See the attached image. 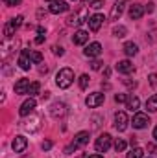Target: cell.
<instances>
[{"instance_id": "1", "label": "cell", "mask_w": 157, "mask_h": 158, "mask_svg": "<svg viewBox=\"0 0 157 158\" xmlns=\"http://www.w3.org/2000/svg\"><path fill=\"white\" fill-rule=\"evenodd\" d=\"M74 83V72L70 68H61L56 76V85L59 88H69Z\"/></svg>"}, {"instance_id": "2", "label": "cell", "mask_w": 157, "mask_h": 158, "mask_svg": "<svg viewBox=\"0 0 157 158\" xmlns=\"http://www.w3.org/2000/svg\"><path fill=\"white\" fill-rule=\"evenodd\" d=\"M87 142H89V132H87V131H81V132H78V134L74 136V142H72V143L65 149V153H67V155H72L76 149L83 147Z\"/></svg>"}, {"instance_id": "3", "label": "cell", "mask_w": 157, "mask_h": 158, "mask_svg": "<svg viewBox=\"0 0 157 158\" xmlns=\"http://www.w3.org/2000/svg\"><path fill=\"white\" fill-rule=\"evenodd\" d=\"M83 22H89V15H87V7H81L79 11H76V13H72L69 19H67V24L69 26H81Z\"/></svg>"}, {"instance_id": "4", "label": "cell", "mask_w": 157, "mask_h": 158, "mask_svg": "<svg viewBox=\"0 0 157 158\" xmlns=\"http://www.w3.org/2000/svg\"><path fill=\"white\" fill-rule=\"evenodd\" d=\"M111 142H113L111 134L104 132V134H100V136L96 138V143H94V147H96V151H98V153H105V151L111 147Z\"/></svg>"}, {"instance_id": "5", "label": "cell", "mask_w": 157, "mask_h": 158, "mask_svg": "<svg viewBox=\"0 0 157 158\" xmlns=\"http://www.w3.org/2000/svg\"><path fill=\"white\" fill-rule=\"evenodd\" d=\"M22 129L26 132H37L41 129V116L39 114H32V118H28L26 121H22Z\"/></svg>"}, {"instance_id": "6", "label": "cell", "mask_w": 157, "mask_h": 158, "mask_svg": "<svg viewBox=\"0 0 157 158\" xmlns=\"http://www.w3.org/2000/svg\"><path fill=\"white\" fill-rule=\"evenodd\" d=\"M104 99H105V94H102V92H92V94L87 96L85 105H87L89 109H96V107H100V105L104 103Z\"/></svg>"}, {"instance_id": "7", "label": "cell", "mask_w": 157, "mask_h": 158, "mask_svg": "<svg viewBox=\"0 0 157 158\" xmlns=\"http://www.w3.org/2000/svg\"><path fill=\"white\" fill-rule=\"evenodd\" d=\"M17 46H19V40H11V39L4 40V42H2V50H0V53H2V61H7L9 55H11V52H13Z\"/></svg>"}, {"instance_id": "8", "label": "cell", "mask_w": 157, "mask_h": 158, "mask_svg": "<svg viewBox=\"0 0 157 158\" xmlns=\"http://www.w3.org/2000/svg\"><path fill=\"white\" fill-rule=\"evenodd\" d=\"M128 123H129V119H128V114L126 112H117L115 114V129H117L118 132H124L126 129H128Z\"/></svg>"}, {"instance_id": "9", "label": "cell", "mask_w": 157, "mask_h": 158, "mask_svg": "<svg viewBox=\"0 0 157 158\" xmlns=\"http://www.w3.org/2000/svg\"><path fill=\"white\" fill-rule=\"evenodd\" d=\"M35 105H37V103H35V99H34V98H28V99H26V101L20 105V109H19V114H20L22 118H26L28 114H34V110H35Z\"/></svg>"}, {"instance_id": "10", "label": "cell", "mask_w": 157, "mask_h": 158, "mask_svg": "<svg viewBox=\"0 0 157 158\" xmlns=\"http://www.w3.org/2000/svg\"><path fill=\"white\" fill-rule=\"evenodd\" d=\"M128 2H129V0H117V2H115V6H113V9H111V15H109L111 20H118V19L122 17L124 7H126Z\"/></svg>"}, {"instance_id": "11", "label": "cell", "mask_w": 157, "mask_h": 158, "mask_svg": "<svg viewBox=\"0 0 157 158\" xmlns=\"http://www.w3.org/2000/svg\"><path fill=\"white\" fill-rule=\"evenodd\" d=\"M131 125L135 127V129H144V127H148L150 125V118L146 116V114H142V112H137L133 119H131Z\"/></svg>"}, {"instance_id": "12", "label": "cell", "mask_w": 157, "mask_h": 158, "mask_svg": "<svg viewBox=\"0 0 157 158\" xmlns=\"http://www.w3.org/2000/svg\"><path fill=\"white\" fill-rule=\"evenodd\" d=\"M83 53H85L87 57L96 59V57H100V55H102V44H100V42H91V44L83 50Z\"/></svg>"}, {"instance_id": "13", "label": "cell", "mask_w": 157, "mask_h": 158, "mask_svg": "<svg viewBox=\"0 0 157 158\" xmlns=\"http://www.w3.org/2000/svg\"><path fill=\"white\" fill-rule=\"evenodd\" d=\"M50 114H52V118H61V116H65V114H67V105L61 103V101L52 103V105H50Z\"/></svg>"}, {"instance_id": "14", "label": "cell", "mask_w": 157, "mask_h": 158, "mask_svg": "<svg viewBox=\"0 0 157 158\" xmlns=\"http://www.w3.org/2000/svg\"><path fill=\"white\" fill-rule=\"evenodd\" d=\"M19 66H20L22 70H30V66H32V52H30V50H22V52H20Z\"/></svg>"}, {"instance_id": "15", "label": "cell", "mask_w": 157, "mask_h": 158, "mask_svg": "<svg viewBox=\"0 0 157 158\" xmlns=\"http://www.w3.org/2000/svg\"><path fill=\"white\" fill-rule=\"evenodd\" d=\"M50 13L52 15H59V13H65V11H69V4L67 2H63V0H56V2H52L50 4Z\"/></svg>"}, {"instance_id": "16", "label": "cell", "mask_w": 157, "mask_h": 158, "mask_svg": "<svg viewBox=\"0 0 157 158\" xmlns=\"http://www.w3.org/2000/svg\"><path fill=\"white\" fill-rule=\"evenodd\" d=\"M144 6H141V4H133V6H129V11H128V15H129V19L131 20H139V19H142V15H144Z\"/></svg>"}, {"instance_id": "17", "label": "cell", "mask_w": 157, "mask_h": 158, "mask_svg": "<svg viewBox=\"0 0 157 158\" xmlns=\"http://www.w3.org/2000/svg\"><path fill=\"white\" fill-rule=\"evenodd\" d=\"M104 15H100V13H96V15H92V17H89V28L92 30V31H98L100 28H102V24H104Z\"/></svg>"}, {"instance_id": "18", "label": "cell", "mask_w": 157, "mask_h": 158, "mask_svg": "<svg viewBox=\"0 0 157 158\" xmlns=\"http://www.w3.org/2000/svg\"><path fill=\"white\" fill-rule=\"evenodd\" d=\"M11 147H13V151H15V153H22V151L28 147V140H26L24 136H15V138H13Z\"/></svg>"}, {"instance_id": "19", "label": "cell", "mask_w": 157, "mask_h": 158, "mask_svg": "<svg viewBox=\"0 0 157 158\" xmlns=\"http://www.w3.org/2000/svg\"><path fill=\"white\" fill-rule=\"evenodd\" d=\"M30 79H19L17 83H15V94H28V90H30Z\"/></svg>"}, {"instance_id": "20", "label": "cell", "mask_w": 157, "mask_h": 158, "mask_svg": "<svg viewBox=\"0 0 157 158\" xmlns=\"http://www.w3.org/2000/svg\"><path fill=\"white\" fill-rule=\"evenodd\" d=\"M117 72H120V74H131V72H133V63L128 61V59L118 61L117 63Z\"/></svg>"}, {"instance_id": "21", "label": "cell", "mask_w": 157, "mask_h": 158, "mask_svg": "<svg viewBox=\"0 0 157 158\" xmlns=\"http://www.w3.org/2000/svg\"><path fill=\"white\" fill-rule=\"evenodd\" d=\"M87 40H89V33H87V31H83V30H78V31L74 33V37H72V42H74V44H78V46L85 44Z\"/></svg>"}, {"instance_id": "22", "label": "cell", "mask_w": 157, "mask_h": 158, "mask_svg": "<svg viewBox=\"0 0 157 158\" xmlns=\"http://www.w3.org/2000/svg\"><path fill=\"white\" fill-rule=\"evenodd\" d=\"M137 52H139V46H137L135 42H126V44H124V53H126L128 57L137 55Z\"/></svg>"}, {"instance_id": "23", "label": "cell", "mask_w": 157, "mask_h": 158, "mask_svg": "<svg viewBox=\"0 0 157 158\" xmlns=\"http://www.w3.org/2000/svg\"><path fill=\"white\" fill-rule=\"evenodd\" d=\"M146 109H148L150 112H155L157 110V94H154L152 98H148V101H146Z\"/></svg>"}, {"instance_id": "24", "label": "cell", "mask_w": 157, "mask_h": 158, "mask_svg": "<svg viewBox=\"0 0 157 158\" xmlns=\"http://www.w3.org/2000/svg\"><path fill=\"white\" fill-rule=\"evenodd\" d=\"M22 20H24V17H22V15H19V17L11 19V20H9L7 24H9V26H11L13 30H17V28H20V26H22Z\"/></svg>"}, {"instance_id": "25", "label": "cell", "mask_w": 157, "mask_h": 158, "mask_svg": "<svg viewBox=\"0 0 157 158\" xmlns=\"http://www.w3.org/2000/svg\"><path fill=\"white\" fill-rule=\"evenodd\" d=\"M139 105H141L139 98H129V99H128V109H129L131 112H135V110L139 109Z\"/></svg>"}, {"instance_id": "26", "label": "cell", "mask_w": 157, "mask_h": 158, "mask_svg": "<svg viewBox=\"0 0 157 158\" xmlns=\"http://www.w3.org/2000/svg\"><path fill=\"white\" fill-rule=\"evenodd\" d=\"M126 33H128L126 26H115V28H113V35H115V37H118V39L126 37Z\"/></svg>"}, {"instance_id": "27", "label": "cell", "mask_w": 157, "mask_h": 158, "mask_svg": "<svg viewBox=\"0 0 157 158\" xmlns=\"http://www.w3.org/2000/svg\"><path fill=\"white\" fill-rule=\"evenodd\" d=\"M144 156V151L141 147H133L131 153H128V158H142Z\"/></svg>"}, {"instance_id": "28", "label": "cell", "mask_w": 157, "mask_h": 158, "mask_svg": "<svg viewBox=\"0 0 157 158\" xmlns=\"http://www.w3.org/2000/svg\"><path fill=\"white\" fill-rule=\"evenodd\" d=\"M126 147H128V143H126L122 138H117V140H115V151H117V153H122Z\"/></svg>"}, {"instance_id": "29", "label": "cell", "mask_w": 157, "mask_h": 158, "mask_svg": "<svg viewBox=\"0 0 157 158\" xmlns=\"http://www.w3.org/2000/svg\"><path fill=\"white\" fill-rule=\"evenodd\" d=\"M39 90H41V83H37V81H35V83H32V85H30V90H28L30 98H34L35 94H39Z\"/></svg>"}, {"instance_id": "30", "label": "cell", "mask_w": 157, "mask_h": 158, "mask_svg": "<svg viewBox=\"0 0 157 158\" xmlns=\"http://www.w3.org/2000/svg\"><path fill=\"white\" fill-rule=\"evenodd\" d=\"M89 86V76L87 74H83V76H79V88L81 90H85Z\"/></svg>"}, {"instance_id": "31", "label": "cell", "mask_w": 157, "mask_h": 158, "mask_svg": "<svg viewBox=\"0 0 157 158\" xmlns=\"http://www.w3.org/2000/svg\"><path fill=\"white\" fill-rule=\"evenodd\" d=\"M41 61H43V55H41V52H32V63L39 64Z\"/></svg>"}, {"instance_id": "32", "label": "cell", "mask_w": 157, "mask_h": 158, "mask_svg": "<svg viewBox=\"0 0 157 158\" xmlns=\"http://www.w3.org/2000/svg\"><path fill=\"white\" fill-rule=\"evenodd\" d=\"M104 6V0H91L89 2V7H94V9H100Z\"/></svg>"}, {"instance_id": "33", "label": "cell", "mask_w": 157, "mask_h": 158, "mask_svg": "<svg viewBox=\"0 0 157 158\" xmlns=\"http://www.w3.org/2000/svg\"><path fill=\"white\" fill-rule=\"evenodd\" d=\"M102 66H104V63H102L100 59H94V61L91 63V68H92V70H100Z\"/></svg>"}, {"instance_id": "34", "label": "cell", "mask_w": 157, "mask_h": 158, "mask_svg": "<svg viewBox=\"0 0 157 158\" xmlns=\"http://www.w3.org/2000/svg\"><path fill=\"white\" fill-rule=\"evenodd\" d=\"M128 99H129V98H128L126 94H117V96H115V101H117V103H124V101H128Z\"/></svg>"}, {"instance_id": "35", "label": "cell", "mask_w": 157, "mask_h": 158, "mask_svg": "<svg viewBox=\"0 0 157 158\" xmlns=\"http://www.w3.org/2000/svg\"><path fill=\"white\" fill-rule=\"evenodd\" d=\"M52 52H54V55H59V57L65 53V50H63L61 46H54V48H52Z\"/></svg>"}, {"instance_id": "36", "label": "cell", "mask_w": 157, "mask_h": 158, "mask_svg": "<svg viewBox=\"0 0 157 158\" xmlns=\"http://www.w3.org/2000/svg\"><path fill=\"white\" fill-rule=\"evenodd\" d=\"M122 83H124L128 88H135V86H137V83H135V81H129V79H124Z\"/></svg>"}, {"instance_id": "37", "label": "cell", "mask_w": 157, "mask_h": 158, "mask_svg": "<svg viewBox=\"0 0 157 158\" xmlns=\"http://www.w3.org/2000/svg\"><path fill=\"white\" fill-rule=\"evenodd\" d=\"M4 4H6V6H9V7H13V6H19V4H20V0H4Z\"/></svg>"}, {"instance_id": "38", "label": "cell", "mask_w": 157, "mask_h": 158, "mask_svg": "<svg viewBox=\"0 0 157 158\" xmlns=\"http://www.w3.org/2000/svg\"><path fill=\"white\" fill-rule=\"evenodd\" d=\"M150 85H152V86H155L157 85V74H150Z\"/></svg>"}, {"instance_id": "39", "label": "cell", "mask_w": 157, "mask_h": 158, "mask_svg": "<svg viewBox=\"0 0 157 158\" xmlns=\"http://www.w3.org/2000/svg\"><path fill=\"white\" fill-rule=\"evenodd\" d=\"M44 37H46V35H39V37L35 39V44H43V42H44Z\"/></svg>"}, {"instance_id": "40", "label": "cell", "mask_w": 157, "mask_h": 158, "mask_svg": "<svg viewBox=\"0 0 157 158\" xmlns=\"http://www.w3.org/2000/svg\"><path fill=\"white\" fill-rule=\"evenodd\" d=\"M144 9H146L148 13H152V11H154V2H150V4H148V6H146Z\"/></svg>"}, {"instance_id": "41", "label": "cell", "mask_w": 157, "mask_h": 158, "mask_svg": "<svg viewBox=\"0 0 157 158\" xmlns=\"http://www.w3.org/2000/svg\"><path fill=\"white\" fill-rule=\"evenodd\" d=\"M154 40H157V30L152 31V37H150V42H154Z\"/></svg>"}, {"instance_id": "42", "label": "cell", "mask_w": 157, "mask_h": 158, "mask_svg": "<svg viewBox=\"0 0 157 158\" xmlns=\"http://www.w3.org/2000/svg\"><path fill=\"white\" fill-rule=\"evenodd\" d=\"M52 147V142H43V149H50Z\"/></svg>"}, {"instance_id": "43", "label": "cell", "mask_w": 157, "mask_h": 158, "mask_svg": "<svg viewBox=\"0 0 157 158\" xmlns=\"http://www.w3.org/2000/svg\"><path fill=\"white\" fill-rule=\"evenodd\" d=\"M37 33H39V35H46V30L41 26V28H37Z\"/></svg>"}, {"instance_id": "44", "label": "cell", "mask_w": 157, "mask_h": 158, "mask_svg": "<svg viewBox=\"0 0 157 158\" xmlns=\"http://www.w3.org/2000/svg\"><path fill=\"white\" fill-rule=\"evenodd\" d=\"M39 72H41V74H46V72H48V68H46V66H41Z\"/></svg>"}, {"instance_id": "45", "label": "cell", "mask_w": 157, "mask_h": 158, "mask_svg": "<svg viewBox=\"0 0 157 158\" xmlns=\"http://www.w3.org/2000/svg\"><path fill=\"white\" fill-rule=\"evenodd\" d=\"M89 158H104V156H102V155H91Z\"/></svg>"}, {"instance_id": "46", "label": "cell", "mask_w": 157, "mask_h": 158, "mask_svg": "<svg viewBox=\"0 0 157 158\" xmlns=\"http://www.w3.org/2000/svg\"><path fill=\"white\" fill-rule=\"evenodd\" d=\"M154 138H155V142H157V127L154 129Z\"/></svg>"}, {"instance_id": "47", "label": "cell", "mask_w": 157, "mask_h": 158, "mask_svg": "<svg viewBox=\"0 0 157 158\" xmlns=\"http://www.w3.org/2000/svg\"><path fill=\"white\" fill-rule=\"evenodd\" d=\"M48 2H56V0H48Z\"/></svg>"}, {"instance_id": "48", "label": "cell", "mask_w": 157, "mask_h": 158, "mask_svg": "<svg viewBox=\"0 0 157 158\" xmlns=\"http://www.w3.org/2000/svg\"><path fill=\"white\" fill-rule=\"evenodd\" d=\"M85 2H89V0H85Z\"/></svg>"}]
</instances>
